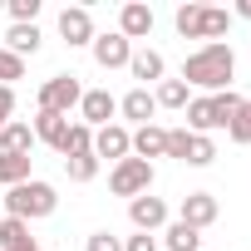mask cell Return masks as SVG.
<instances>
[{
	"instance_id": "6da1fadb",
	"label": "cell",
	"mask_w": 251,
	"mask_h": 251,
	"mask_svg": "<svg viewBox=\"0 0 251 251\" xmlns=\"http://www.w3.org/2000/svg\"><path fill=\"white\" fill-rule=\"evenodd\" d=\"M231 79H236V54H231V45H222V40L192 50L187 64H182V84H187V89L222 94V89H231Z\"/></svg>"
},
{
	"instance_id": "7a4b0ae2",
	"label": "cell",
	"mask_w": 251,
	"mask_h": 251,
	"mask_svg": "<svg viewBox=\"0 0 251 251\" xmlns=\"http://www.w3.org/2000/svg\"><path fill=\"white\" fill-rule=\"evenodd\" d=\"M241 108V94L236 89H222V94H197L192 103H187V133H217V128H226L231 123V113Z\"/></svg>"
},
{
	"instance_id": "3957f363",
	"label": "cell",
	"mask_w": 251,
	"mask_h": 251,
	"mask_svg": "<svg viewBox=\"0 0 251 251\" xmlns=\"http://www.w3.org/2000/svg\"><path fill=\"white\" fill-rule=\"evenodd\" d=\"M0 207H5V217H20V222H40V217H50V212L59 207V192H54L50 182L30 177V182L10 187V197L0 202Z\"/></svg>"
},
{
	"instance_id": "277c9868",
	"label": "cell",
	"mask_w": 251,
	"mask_h": 251,
	"mask_svg": "<svg viewBox=\"0 0 251 251\" xmlns=\"http://www.w3.org/2000/svg\"><path fill=\"white\" fill-rule=\"evenodd\" d=\"M173 25H177L182 40H207V45H217V35L231 30V10H217V5H177Z\"/></svg>"
},
{
	"instance_id": "5b68a950",
	"label": "cell",
	"mask_w": 251,
	"mask_h": 251,
	"mask_svg": "<svg viewBox=\"0 0 251 251\" xmlns=\"http://www.w3.org/2000/svg\"><path fill=\"white\" fill-rule=\"evenodd\" d=\"M153 187V163H143V158H123V163H113V173H108V192L113 197H143Z\"/></svg>"
},
{
	"instance_id": "8992f818",
	"label": "cell",
	"mask_w": 251,
	"mask_h": 251,
	"mask_svg": "<svg viewBox=\"0 0 251 251\" xmlns=\"http://www.w3.org/2000/svg\"><path fill=\"white\" fill-rule=\"evenodd\" d=\"M79 99H84V84L74 74H54L40 89V108L45 113H64V118H69V108H79Z\"/></svg>"
},
{
	"instance_id": "52a82bcc",
	"label": "cell",
	"mask_w": 251,
	"mask_h": 251,
	"mask_svg": "<svg viewBox=\"0 0 251 251\" xmlns=\"http://www.w3.org/2000/svg\"><path fill=\"white\" fill-rule=\"evenodd\" d=\"M94 158L103 163H123V158H133V133L123 128V123H108V128H99L94 133Z\"/></svg>"
},
{
	"instance_id": "ba28073f",
	"label": "cell",
	"mask_w": 251,
	"mask_h": 251,
	"mask_svg": "<svg viewBox=\"0 0 251 251\" xmlns=\"http://www.w3.org/2000/svg\"><path fill=\"white\" fill-rule=\"evenodd\" d=\"M79 123H89V128L99 133V128H108L113 123V113H118V99L108 94V89H84V99H79Z\"/></svg>"
},
{
	"instance_id": "9c48e42d",
	"label": "cell",
	"mask_w": 251,
	"mask_h": 251,
	"mask_svg": "<svg viewBox=\"0 0 251 251\" xmlns=\"http://www.w3.org/2000/svg\"><path fill=\"white\" fill-rule=\"evenodd\" d=\"M89 50H94V64H99V69H128V59H133V45L123 40L118 30H113V35H94Z\"/></svg>"
},
{
	"instance_id": "30bf717a",
	"label": "cell",
	"mask_w": 251,
	"mask_h": 251,
	"mask_svg": "<svg viewBox=\"0 0 251 251\" xmlns=\"http://www.w3.org/2000/svg\"><path fill=\"white\" fill-rule=\"evenodd\" d=\"M118 35L123 40H148L153 35V5H143V0H128V5L118 10Z\"/></svg>"
},
{
	"instance_id": "8fae6325",
	"label": "cell",
	"mask_w": 251,
	"mask_h": 251,
	"mask_svg": "<svg viewBox=\"0 0 251 251\" xmlns=\"http://www.w3.org/2000/svg\"><path fill=\"white\" fill-rule=\"evenodd\" d=\"M59 35H64V45H94V15L84 10V5H64L59 10Z\"/></svg>"
},
{
	"instance_id": "7c38bea8",
	"label": "cell",
	"mask_w": 251,
	"mask_h": 251,
	"mask_svg": "<svg viewBox=\"0 0 251 251\" xmlns=\"http://www.w3.org/2000/svg\"><path fill=\"white\" fill-rule=\"evenodd\" d=\"M128 222H133L138 231H158V226H168V202L153 197V192H143V197L128 202Z\"/></svg>"
},
{
	"instance_id": "4fadbf2b",
	"label": "cell",
	"mask_w": 251,
	"mask_h": 251,
	"mask_svg": "<svg viewBox=\"0 0 251 251\" xmlns=\"http://www.w3.org/2000/svg\"><path fill=\"white\" fill-rule=\"evenodd\" d=\"M217 217H222V207H217V197H212V192H187V197H182V212H177V222H187L192 231L212 226Z\"/></svg>"
},
{
	"instance_id": "5bb4252c",
	"label": "cell",
	"mask_w": 251,
	"mask_h": 251,
	"mask_svg": "<svg viewBox=\"0 0 251 251\" xmlns=\"http://www.w3.org/2000/svg\"><path fill=\"white\" fill-rule=\"evenodd\" d=\"M118 113L128 118V123H138V128H143V123H153V113H158L153 89H128V94L118 99Z\"/></svg>"
},
{
	"instance_id": "9a60e30c",
	"label": "cell",
	"mask_w": 251,
	"mask_h": 251,
	"mask_svg": "<svg viewBox=\"0 0 251 251\" xmlns=\"http://www.w3.org/2000/svg\"><path fill=\"white\" fill-rule=\"evenodd\" d=\"M128 74L138 79V89H148V84H163L168 64H163V54H158V50H133V59H128Z\"/></svg>"
},
{
	"instance_id": "2e32d148",
	"label": "cell",
	"mask_w": 251,
	"mask_h": 251,
	"mask_svg": "<svg viewBox=\"0 0 251 251\" xmlns=\"http://www.w3.org/2000/svg\"><path fill=\"white\" fill-rule=\"evenodd\" d=\"M163 153H168V128H158V123H143V128L133 133V158L153 163V158H163Z\"/></svg>"
},
{
	"instance_id": "e0dca14e",
	"label": "cell",
	"mask_w": 251,
	"mask_h": 251,
	"mask_svg": "<svg viewBox=\"0 0 251 251\" xmlns=\"http://www.w3.org/2000/svg\"><path fill=\"white\" fill-rule=\"evenodd\" d=\"M30 128H35V143H50V148L59 153V143H64V133H69V118H64V113H45V108H40V118L30 123Z\"/></svg>"
},
{
	"instance_id": "ac0fdd59",
	"label": "cell",
	"mask_w": 251,
	"mask_h": 251,
	"mask_svg": "<svg viewBox=\"0 0 251 251\" xmlns=\"http://www.w3.org/2000/svg\"><path fill=\"white\" fill-rule=\"evenodd\" d=\"M30 148H35V128L25 118H10L0 128V153H30Z\"/></svg>"
},
{
	"instance_id": "d6986e66",
	"label": "cell",
	"mask_w": 251,
	"mask_h": 251,
	"mask_svg": "<svg viewBox=\"0 0 251 251\" xmlns=\"http://www.w3.org/2000/svg\"><path fill=\"white\" fill-rule=\"evenodd\" d=\"M30 246H35L30 222H20V217H5V222H0V251H30Z\"/></svg>"
},
{
	"instance_id": "ffe728a7",
	"label": "cell",
	"mask_w": 251,
	"mask_h": 251,
	"mask_svg": "<svg viewBox=\"0 0 251 251\" xmlns=\"http://www.w3.org/2000/svg\"><path fill=\"white\" fill-rule=\"evenodd\" d=\"M40 40H45V35H40V25H10V30H5V50H10V54H20V59H25V54H35V50H40Z\"/></svg>"
},
{
	"instance_id": "44dd1931",
	"label": "cell",
	"mask_w": 251,
	"mask_h": 251,
	"mask_svg": "<svg viewBox=\"0 0 251 251\" xmlns=\"http://www.w3.org/2000/svg\"><path fill=\"white\" fill-rule=\"evenodd\" d=\"M30 182V153H0V187Z\"/></svg>"
},
{
	"instance_id": "7402d4cb",
	"label": "cell",
	"mask_w": 251,
	"mask_h": 251,
	"mask_svg": "<svg viewBox=\"0 0 251 251\" xmlns=\"http://www.w3.org/2000/svg\"><path fill=\"white\" fill-rule=\"evenodd\" d=\"M79 153H94V128L89 123H69V133L59 143V158H79Z\"/></svg>"
},
{
	"instance_id": "603a6c76",
	"label": "cell",
	"mask_w": 251,
	"mask_h": 251,
	"mask_svg": "<svg viewBox=\"0 0 251 251\" xmlns=\"http://www.w3.org/2000/svg\"><path fill=\"white\" fill-rule=\"evenodd\" d=\"M163 246H168V251H197V246H202V231H192L187 222H168Z\"/></svg>"
},
{
	"instance_id": "cb8c5ba5",
	"label": "cell",
	"mask_w": 251,
	"mask_h": 251,
	"mask_svg": "<svg viewBox=\"0 0 251 251\" xmlns=\"http://www.w3.org/2000/svg\"><path fill=\"white\" fill-rule=\"evenodd\" d=\"M153 99H158V108H187V103H192V94H187L182 79H163V84L153 89Z\"/></svg>"
},
{
	"instance_id": "d4e9b609",
	"label": "cell",
	"mask_w": 251,
	"mask_h": 251,
	"mask_svg": "<svg viewBox=\"0 0 251 251\" xmlns=\"http://www.w3.org/2000/svg\"><path fill=\"white\" fill-rule=\"evenodd\" d=\"M64 173H69V182H94V177H99V158H94V153L64 158Z\"/></svg>"
},
{
	"instance_id": "484cf974",
	"label": "cell",
	"mask_w": 251,
	"mask_h": 251,
	"mask_svg": "<svg viewBox=\"0 0 251 251\" xmlns=\"http://www.w3.org/2000/svg\"><path fill=\"white\" fill-rule=\"evenodd\" d=\"M226 133H231V143H251V99H241V108L226 123Z\"/></svg>"
},
{
	"instance_id": "4316f807",
	"label": "cell",
	"mask_w": 251,
	"mask_h": 251,
	"mask_svg": "<svg viewBox=\"0 0 251 251\" xmlns=\"http://www.w3.org/2000/svg\"><path fill=\"white\" fill-rule=\"evenodd\" d=\"M217 158V143L212 138H202V133H192V148H187V168H207Z\"/></svg>"
},
{
	"instance_id": "83f0119b",
	"label": "cell",
	"mask_w": 251,
	"mask_h": 251,
	"mask_svg": "<svg viewBox=\"0 0 251 251\" xmlns=\"http://www.w3.org/2000/svg\"><path fill=\"white\" fill-rule=\"evenodd\" d=\"M15 79H25V59H20V54H10L5 45H0V84L10 89Z\"/></svg>"
},
{
	"instance_id": "f1b7e54d",
	"label": "cell",
	"mask_w": 251,
	"mask_h": 251,
	"mask_svg": "<svg viewBox=\"0 0 251 251\" xmlns=\"http://www.w3.org/2000/svg\"><path fill=\"white\" fill-rule=\"evenodd\" d=\"M187 148H192V133H187V128H168V153H163V158L187 163Z\"/></svg>"
},
{
	"instance_id": "f546056e",
	"label": "cell",
	"mask_w": 251,
	"mask_h": 251,
	"mask_svg": "<svg viewBox=\"0 0 251 251\" xmlns=\"http://www.w3.org/2000/svg\"><path fill=\"white\" fill-rule=\"evenodd\" d=\"M10 15H15V25H35L40 0H10Z\"/></svg>"
},
{
	"instance_id": "4dcf8cb0",
	"label": "cell",
	"mask_w": 251,
	"mask_h": 251,
	"mask_svg": "<svg viewBox=\"0 0 251 251\" xmlns=\"http://www.w3.org/2000/svg\"><path fill=\"white\" fill-rule=\"evenodd\" d=\"M84 251H123V241H118V236H113V231H94V236H89V246H84Z\"/></svg>"
},
{
	"instance_id": "1f68e13d",
	"label": "cell",
	"mask_w": 251,
	"mask_h": 251,
	"mask_svg": "<svg viewBox=\"0 0 251 251\" xmlns=\"http://www.w3.org/2000/svg\"><path fill=\"white\" fill-rule=\"evenodd\" d=\"M123 251H158V236H153V231H138V236L123 241Z\"/></svg>"
},
{
	"instance_id": "d6a6232c",
	"label": "cell",
	"mask_w": 251,
	"mask_h": 251,
	"mask_svg": "<svg viewBox=\"0 0 251 251\" xmlns=\"http://www.w3.org/2000/svg\"><path fill=\"white\" fill-rule=\"evenodd\" d=\"M10 118H15V89H5V84H0V128H5Z\"/></svg>"
},
{
	"instance_id": "836d02e7",
	"label": "cell",
	"mask_w": 251,
	"mask_h": 251,
	"mask_svg": "<svg viewBox=\"0 0 251 251\" xmlns=\"http://www.w3.org/2000/svg\"><path fill=\"white\" fill-rule=\"evenodd\" d=\"M236 15H241V20H251V0H236Z\"/></svg>"
},
{
	"instance_id": "e575fe53",
	"label": "cell",
	"mask_w": 251,
	"mask_h": 251,
	"mask_svg": "<svg viewBox=\"0 0 251 251\" xmlns=\"http://www.w3.org/2000/svg\"><path fill=\"white\" fill-rule=\"evenodd\" d=\"M0 222H5V207H0Z\"/></svg>"
},
{
	"instance_id": "d590c367",
	"label": "cell",
	"mask_w": 251,
	"mask_h": 251,
	"mask_svg": "<svg viewBox=\"0 0 251 251\" xmlns=\"http://www.w3.org/2000/svg\"><path fill=\"white\" fill-rule=\"evenodd\" d=\"M30 251H45V246H30Z\"/></svg>"
}]
</instances>
